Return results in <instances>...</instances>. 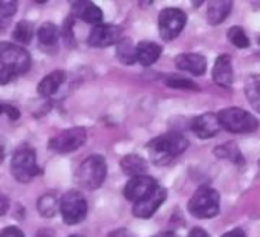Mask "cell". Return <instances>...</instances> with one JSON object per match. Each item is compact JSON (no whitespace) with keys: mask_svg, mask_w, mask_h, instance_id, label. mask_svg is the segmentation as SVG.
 <instances>
[{"mask_svg":"<svg viewBox=\"0 0 260 237\" xmlns=\"http://www.w3.org/2000/svg\"><path fill=\"white\" fill-rule=\"evenodd\" d=\"M87 140V133L84 127H72L60 132L54 138L49 140L48 147L57 153H69L80 149Z\"/></svg>","mask_w":260,"mask_h":237,"instance_id":"obj_9","label":"cell"},{"mask_svg":"<svg viewBox=\"0 0 260 237\" xmlns=\"http://www.w3.org/2000/svg\"><path fill=\"white\" fill-rule=\"evenodd\" d=\"M245 95L248 103L260 113V74H254L246 78Z\"/></svg>","mask_w":260,"mask_h":237,"instance_id":"obj_21","label":"cell"},{"mask_svg":"<svg viewBox=\"0 0 260 237\" xmlns=\"http://www.w3.org/2000/svg\"><path fill=\"white\" fill-rule=\"evenodd\" d=\"M187 23V14L179 8H166L158 17L161 37L167 42L176 39Z\"/></svg>","mask_w":260,"mask_h":237,"instance_id":"obj_8","label":"cell"},{"mask_svg":"<svg viewBox=\"0 0 260 237\" xmlns=\"http://www.w3.org/2000/svg\"><path fill=\"white\" fill-rule=\"evenodd\" d=\"M116 55L125 64H134L137 61V49L135 45L128 39H121L116 43Z\"/></svg>","mask_w":260,"mask_h":237,"instance_id":"obj_22","label":"cell"},{"mask_svg":"<svg viewBox=\"0 0 260 237\" xmlns=\"http://www.w3.org/2000/svg\"><path fill=\"white\" fill-rule=\"evenodd\" d=\"M14 78H16V75H13L11 72H8V71H5V69H0V84H2V86L8 84V83L13 81Z\"/></svg>","mask_w":260,"mask_h":237,"instance_id":"obj_33","label":"cell"},{"mask_svg":"<svg viewBox=\"0 0 260 237\" xmlns=\"http://www.w3.org/2000/svg\"><path fill=\"white\" fill-rule=\"evenodd\" d=\"M213 80L220 87H231L234 75H233V66H231L230 55L222 54L216 58V63L213 67Z\"/></svg>","mask_w":260,"mask_h":237,"instance_id":"obj_15","label":"cell"},{"mask_svg":"<svg viewBox=\"0 0 260 237\" xmlns=\"http://www.w3.org/2000/svg\"><path fill=\"white\" fill-rule=\"evenodd\" d=\"M37 210L43 217H54L58 211V200L54 194L46 193L37 200Z\"/></svg>","mask_w":260,"mask_h":237,"instance_id":"obj_24","label":"cell"},{"mask_svg":"<svg viewBox=\"0 0 260 237\" xmlns=\"http://www.w3.org/2000/svg\"><path fill=\"white\" fill-rule=\"evenodd\" d=\"M159 184L149 175H140L135 178H130V181L127 182L125 188H124V196L130 200V202H140L144 197H147Z\"/></svg>","mask_w":260,"mask_h":237,"instance_id":"obj_10","label":"cell"},{"mask_svg":"<svg viewBox=\"0 0 260 237\" xmlns=\"http://www.w3.org/2000/svg\"><path fill=\"white\" fill-rule=\"evenodd\" d=\"M175 64L179 71H185V72H190L193 75H202L207 71L205 57L194 54V52H187V54L178 55L175 60Z\"/></svg>","mask_w":260,"mask_h":237,"instance_id":"obj_14","label":"cell"},{"mask_svg":"<svg viewBox=\"0 0 260 237\" xmlns=\"http://www.w3.org/2000/svg\"><path fill=\"white\" fill-rule=\"evenodd\" d=\"M11 173L22 184H28L40 173L36 159V152L29 146L23 144L14 152V156L11 159Z\"/></svg>","mask_w":260,"mask_h":237,"instance_id":"obj_6","label":"cell"},{"mask_svg":"<svg viewBox=\"0 0 260 237\" xmlns=\"http://www.w3.org/2000/svg\"><path fill=\"white\" fill-rule=\"evenodd\" d=\"M37 37H39V42H40L43 46H54V45L58 42L60 29H58L54 23L46 22V23H43V25L39 28Z\"/></svg>","mask_w":260,"mask_h":237,"instance_id":"obj_23","label":"cell"},{"mask_svg":"<svg viewBox=\"0 0 260 237\" xmlns=\"http://www.w3.org/2000/svg\"><path fill=\"white\" fill-rule=\"evenodd\" d=\"M17 11V2H0V16L11 17Z\"/></svg>","mask_w":260,"mask_h":237,"instance_id":"obj_29","label":"cell"},{"mask_svg":"<svg viewBox=\"0 0 260 237\" xmlns=\"http://www.w3.org/2000/svg\"><path fill=\"white\" fill-rule=\"evenodd\" d=\"M13 37H14V40H17L22 45H28L32 39V25L25 20L19 22L14 28Z\"/></svg>","mask_w":260,"mask_h":237,"instance_id":"obj_26","label":"cell"},{"mask_svg":"<svg viewBox=\"0 0 260 237\" xmlns=\"http://www.w3.org/2000/svg\"><path fill=\"white\" fill-rule=\"evenodd\" d=\"M122 39V29L115 25H96L89 34L87 43L92 48H106L116 45Z\"/></svg>","mask_w":260,"mask_h":237,"instance_id":"obj_11","label":"cell"},{"mask_svg":"<svg viewBox=\"0 0 260 237\" xmlns=\"http://www.w3.org/2000/svg\"><path fill=\"white\" fill-rule=\"evenodd\" d=\"M188 237H210L208 232L202 228H193L188 234Z\"/></svg>","mask_w":260,"mask_h":237,"instance_id":"obj_34","label":"cell"},{"mask_svg":"<svg viewBox=\"0 0 260 237\" xmlns=\"http://www.w3.org/2000/svg\"><path fill=\"white\" fill-rule=\"evenodd\" d=\"M29 52L11 42H0V69H5L19 77L31 69Z\"/></svg>","mask_w":260,"mask_h":237,"instance_id":"obj_3","label":"cell"},{"mask_svg":"<svg viewBox=\"0 0 260 237\" xmlns=\"http://www.w3.org/2000/svg\"><path fill=\"white\" fill-rule=\"evenodd\" d=\"M222 237H246V235H245V232L240 228H236V229H231V231L225 232Z\"/></svg>","mask_w":260,"mask_h":237,"instance_id":"obj_35","label":"cell"},{"mask_svg":"<svg viewBox=\"0 0 260 237\" xmlns=\"http://www.w3.org/2000/svg\"><path fill=\"white\" fill-rule=\"evenodd\" d=\"M64 78H66V75H64V72L60 71V69H57V71L48 74V75L39 83V86H37V93H39L40 96H43V98L52 96V95L60 89V86L63 84Z\"/></svg>","mask_w":260,"mask_h":237,"instance_id":"obj_18","label":"cell"},{"mask_svg":"<svg viewBox=\"0 0 260 237\" xmlns=\"http://www.w3.org/2000/svg\"><path fill=\"white\" fill-rule=\"evenodd\" d=\"M258 165H260V161H258Z\"/></svg>","mask_w":260,"mask_h":237,"instance_id":"obj_44","label":"cell"},{"mask_svg":"<svg viewBox=\"0 0 260 237\" xmlns=\"http://www.w3.org/2000/svg\"><path fill=\"white\" fill-rule=\"evenodd\" d=\"M2 106V113H7L8 116H10V120H17V118L20 116V113H19V110L16 109V107H13V106H8V104H0Z\"/></svg>","mask_w":260,"mask_h":237,"instance_id":"obj_31","label":"cell"},{"mask_svg":"<svg viewBox=\"0 0 260 237\" xmlns=\"http://www.w3.org/2000/svg\"><path fill=\"white\" fill-rule=\"evenodd\" d=\"M166 197H167L166 188L158 185L147 197H144L143 200H140L134 205L132 214L138 219H149L158 211V208L162 205Z\"/></svg>","mask_w":260,"mask_h":237,"instance_id":"obj_12","label":"cell"},{"mask_svg":"<svg viewBox=\"0 0 260 237\" xmlns=\"http://www.w3.org/2000/svg\"><path fill=\"white\" fill-rule=\"evenodd\" d=\"M233 2H223V0H216V2H210L207 8V20L210 25L216 26L220 25L231 13Z\"/></svg>","mask_w":260,"mask_h":237,"instance_id":"obj_19","label":"cell"},{"mask_svg":"<svg viewBox=\"0 0 260 237\" xmlns=\"http://www.w3.org/2000/svg\"><path fill=\"white\" fill-rule=\"evenodd\" d=\"M109 237H134V235L130 234L127 229H116V231H113Z\"/></svg>","mask_w":260,"mask_h":237,"instance_id":"obj_36","label":"cell"},{"mask_svg":"<svg viewBox=\"0 0 260 237\" xmlns=\"http://www.w3.org/2000/svg\"><path fill=\"white\" fill-rule=\"evenodd\" d=\"M69 237H78V235H69Z\"/></svg>","mask_w":260,"mask_h":237,"instance_id":"obj_42","label":"cell"},{"mask_svg":"<svg viewBox=\"0 0 260 237\" xmlns=\"http://www.w3.org/2000/svg\"><path fill=\"white\" fill-rule=\"evenodd\" d=\"M188 211L198 219H211L220 211V196L211 187H199L188 202Z\"/></svg>","mask_w":260,"mask_h":237,"instance_id":"obj_4","label":"cell"},{"mask_svg":"<svg viewBox=\"0 0 260 237\" xmlns=\"http://www.w3.org/2000/svg\"><path fill=\"white\" fill-rule=\"evenodd\" d=\"M214 153L219 156V158H223V159H230L236 164H242L243 162V158H242V153L239 152L236 143H228V144H223L220 147H217L214 150Z\"/></svg>","mask_w":260,"mask_h":237,"instance_id":"obj_25","label":"cell"},{"mask_svg":"<svg viewBox=\"0 0 260 237\" xmlns=\"http://www.w3.org/2000/svg\"><path fill=\"white\" fill-rule=\"evenodd\" d=\"M228 40L239 49H245L249 46V39L240 26H233L228 31Z\"/></svg>","mask_w":260,"mask_h":237,"instance_id":"obj_27","label":"cell"},{"mask_svg":"<svg viewBox=\"0 0 260 237\" xmlns=\"http://www.w3.org/2000/svg\"><path fill=\"white\" fill-rule=\"evenodd\" d=\"M258 45H260V37H258Z\"/></svg>","mask_w":260,"mask_h":237,"instance_id":"obj_43","label":"cell"},{"mask_svg":"<svg viewBox=\"0 0 260 237\" xmlns=\"http://www.w3.org/2000/svg\"><path fill=\"white\" fill-rule=\"evenodd\" d=\"M153 237H178V235L173 234V232H161V234H156Z\"/></svg>","mask_w":260,"mask_h":237,"instance_id":"obj_38","label":"cell"},{"mask_svg":"<svg viewBox=\"0 0 260 237\" xmlns=\"http://www.w3.org/2000/svg\"><path fill=\"white\" fill-rule=\"evenodd\" d=\"M191 130L198 138L202 140H208L216 137L220 132V123H219V118L216 113H202L199 116H196L194 120L191 121Z\"/></svg>","mask_w":260,"mask_h":237,"instance_id":"obj_13","label":"cell"},{"mask_svg":"<svg viewBox=\"0 0 260 237\" xmlns=\"http://www.w3.org/2000/svg\"><path fill=\"white\" fill-rule=\"evenodd\" d=\"M58 210L63 216L64 223L77 225L83 222L87 214V200L80 191L71 190L61 197L58 204Z\"/></svg>","mask_w":260,"mask_h":237,"instance_id":"obj_7","label":"cell"},{"mask_svg":"<svg viewBox=\"0 0 260 237\" xmlns=\"http://www.w3.org/2000/svg\"><path fill=\"white\" fill-rule=\"evenodd\" d=\"M166 84L169 87H173V89H190V90H198L199 89L196 86V83H193L191 80L182 78V77H167Z\"/></svg>","mask_w":260,"mask_h":237,"instance_id":"obj_28","label":"cell"},{"mask_svg":"<svg viewBox=\"0 0 260 237\" xmlns=\"http://www.w3.org/2000/svg\"><path fill=\"white\" fill-rule=\"evenodd\" d=\"M4 29V26H2V23H0V31H2Z\"/></svg>","mask_w":260,"mask_h":237,"instance_id":"obj_40","label":"cell"},{"mask_svg":"<svg viewBox=\"0 0 260 237\" xmlns=\"http://www.w3.org/2000/svg\"><path fill=\"white\" fill-rule=\"evenodd\" d=\"M147 167H149L147 161L144 158L138 156V155H127V156H124L121 159V168L130 178L146 175Z\"/></svg>","mask_w":260,"mask_h":237,"instance_id":"obj_20","label":"cell"},{"mask_svg":"<svg viewBox=\"0 0 260 237\" xmlns=\"http://www.w3.org/2000/svg\"><path fill=\"white\" fill-rule=\"evenodd\" d=\"M0 237H25V234L17 226H7L0 231Z\"/></svg>","mask_w":260,"mask_h":237,"instance_id":"obj_30","label":"cell"},{"mask_svg":"<svg viewBox=\"0 0 260 237\" xmlns=\"http://www.w3.org/2000/svg\"><path fill=\"white\" fill-rule=\"evenodd\" d=\"M52 235H54V231H52V229H48V228L40 229V231L36 234V237H52Z\"/></svg>","mask_w":260,"mask_h":237,"instance_id":"obj_37","label":"cell"},{"mask_svg":"<svg viewBox=\"0 0 260 237\" xmlns=\"http://www.w3.org/2000/svg\"><path fill=\"white\" fill-rule=\"evenodd\" d=\"M4 159V150H2V146H0V161Z\"/></svg>","mask_w":260,"mask_h":237,"instance_id":"obj_39","label":"cell"},{"mask_svg":"<svg viewBox=\"0 0 260 237\" xmlns=\"http://www.w3.org/2000/svg\"><path fill=\"white\" fill-rule=\"evenodd\" d=\"M135 49H137V61L146 67L155 64L162 54V48L155 42H146V40L140 42L135 46Z\"/></svg>","mask_w":260,"mask_h":237,"instance_id":"obj_16","label":"cell"},{"mask_svg":"<svg viewBox=\"0 0 260 237\" xmlns=\"http://www.w3.org/2000/svg\"><path fill=\"white\" fill-rule=\"evenodd\" d=\"M188 147V141L179 133H167L158 138H153L147 144L150 159L156 165H167L176 156L182 155Z\"/></svg>","mask_w":260,"mask_h":237,"instance_id":"obj_1","label":"cell"},{"mask_svg":"<svg viewBox=\"0 0 260 237\" xmlns=\"http://www.w3.org/2000/svg\"><path fill=\"white\" fill-rule=\"evenodd\" d=\"M220 127L228 130L230 133H237V135H246L252 133L258 129V121L257 118L252 116V113L240 109V107H226L222 109L217 113Z\"/></svg>","mask_w":260,"mask_h":237,"instance_id":"obj_2","label":"cell"},{"mask_svg":"<svg viewBox=\"0 0 260 237\" xmlns=\"http://www.w3.org/2000/svg\"><path fill=\"white\" fill-rule=\"evenodd\" d=\"M72 8H74V14L78 19H81L83 22L95 25V26L101 25L103 13L95 4H92V2H75V4H72Z\"/></svg>","mask_w":260,"mask_h":237,"instance_id":"obj_17","label":"cell"},{"mask_svg":"<svg viewBox=\"0 0 260 237\" xmlns=\"http://www.w3.org/2000/svg\"><path fill=\"white\" fill-rule=\"evenodd\" d=\"M106 173L107 167L104 158L100 155H92L80 164L77 170V181L87 190H96L103 185Z\"/></svg>","mask_w":260,"mask_h":237,"instance_id":"obj_5","label":"cell"},{"mask_svg":"<svg viewBox=\"0 0 260 237\" xmlns=\"http://www.w3.org/2000/svg\"><path fill=\"white\" fill-rule=\"evenodd\" d=\"M8 208H10V199L4 191H0V216H5Z\"/></svg>","mask_w":260,"mask_h":237,"instance_id":"obj_32","label":"cell"},{"mask_svg":"<svg viewBox=\"0 0 260 237\" xmlns=\"http://www.w3.org/2000/svg\"><path fill=\"white\" fill-rule=\"evenodd\" d=\"M0 115H2V106H0Z\"/></svg>","mask_w":260,"mask_h":237,"instance_id":"obj_41","label":"cell"}]
</instances>
